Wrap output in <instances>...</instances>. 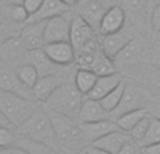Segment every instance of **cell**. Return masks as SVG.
I'll list each match as a JSON object with an SVG mask.
<instances>
[{"label": "cell", "instance_id": "1", "mask_svg": "<svg viewBox=\"0 0 160 154\" xmlns=\"http://www.w3.org/2000/svg\"><path fill=\"white\" fill-rule=\"evenodd\" d=\"M17 133H18V136H24L31 140L47 143L52 147L58 144V139H56L51 115L45 111L38 109V108L34 111V113L27 121L22 122L17 128Z\"/></svg>", "mask_w": 160, "mask_h": 154}, {"label": "cell", "instance_id": "2", "mask_svg": "<svg viewBox=\"0 0 160 154\" xmlns=\"http://www.w3.org/2000/svg\"><path fill=\"white\" fill-rule=\"evenodd\" d=\"M49 115L52 119L59 146L63 147V150H66V153L69 154L80 152L83 146V140H86L82 130V125L75 122L73 118L53 112V111H51Z\"/></svg>", "mask_w": 160, "mask_h": 154}, {"label": "cell", "instance_id": "3", "mask_svg": "<svg viewBox=\"0 0 160 154\" xmlns=\"http://www.w3.org/2000/svg\"><path fill=\"white\" fill-rule=\"evenodd\" d=\"M84 95L78 90L75 81H66L55 90L47 101L48 107L53 112L66 115L69 118H79Z\"/></svg>", "mask_w": 160, "mask_h": 154}, {"label": "cell", "instance_id": "4", "mask_svg": "<svg viewBox=\"0 0 160 154\" xmlns=\"http://www.w3.org/2000/svg\"><path fill=\"white\" fill-rule=\"evenodd\" d=\"M37 105L34 104L32 99L24 98L16 93L0 88V111L10 121L11 126L18 128L32 115Z\"/></svg>", "mask_w": 160, "mask_h": 154}, {"label": "cell", "instance_id": "5", "mask_svg": "<svg viewBox=\"0 0 160 154\" xmlns=\"http://www.w3.org/2000/svg\"><path fill=\"white\" fill-rule=\"evenodd\" d=\"M152 91L143 84L133 81H127L125 93L122 97L119 105L110 113L111 119L117 121L121 115L129 112V111L141 109V108H149V105L153 102Z\"/></svg>", "mask_w": 160, "mask_h": 154}, {"label": "cell", "instance_id": "6", "mask_svg": "<svg viewBox=\"0 0 160 154\" xmlns=\"http://www.w3.org/2000/svg\"><path fill=\"white\" fill-rule=\"evenodd\" d=\"M135 38V31L132 25H125L118 32L101 36V49L108 58L114 59L132 39Z\"/></svg>", "mask_w": 160, "mask_h": 154}, {"label": "cell", "instance_id": "7", "mask_svg": "<svg viewBox=\"0 0 160 154\" xmlns=\"http://www.w3.org/2000/svg\"><path fill=\"white\" fill-rule=\"evenodd\" d=\"M69 13L47 20V24H45V42L47 44L70 41V25H72L73 16L69 17Z\"/></svg>", "mask_w": 160, "mask_h": 154}, {"label": "cell", "instance_id": "8", "mask_svg": "<svg viewBox=\"0 0 160 154\" xmlns=\"http://www.w3.org/2000/svg\"><path fill=\"white\" fill-rule=\"evenodd\" d=\"M145 53V44L141 38H133L118 55L114 58L117 69H132L139 66Z\"/></svg>", "mask_w": 160, "mask_h": 154}, {"label": "cell", "instance_id": "9", "mask_svg": "<svg viewBox=\"0 0 160 154\" xmlns=\"http://www.w3.org/2000/svg\"><path fill=\"white\" fill-rule=\"evenodd\" d=\"M0 88L6 91H11L24 98L35 99L32 95V90L28 88L17 76V72L8 67L7 63L0 62Z\"/></svg>", "mask_w": 160, "mask_h": 154}, {"label": "cell", "instance_id": "10", "mask_svg": "<svg viewBox=\"0 0 160 154\" xmlns=\"http://www.w3.org/2000/svg\"><path fill=\"white\" fill-rule=\"evenodd\" d=\"M45 24L47 21H30L25 22L20 32L22 44L27 51L41 49L47 45L45 42Z\"/></svg>", "mask_w": 160, "mask_h": 154}, {"label": "cell", "instance_id": "11", "mask_svg": "<svg viewBox=\"0 0 160 154\" xmlns=\"http://www.w3.org/2000/svg\"><path fill=\"white\" fill-rule=\"evenodd\" d=\"M68 81V77L63 73H53V75L48 76H41L38 79V81L35 83V85L32 87V95L37 101L47 102L49 99V97L55 93V90L58 87H61L62 84Z\"/></svg>", "mask_w": 160, "mask_h": 154}, {"label": "cell", "instance_id": "12", "mask_svg": "<svg viewBox=\"0 0 160 154\" xmlns=\"http://www.w3.org/2000/svg\"><path fill=\"white\" fill-rule=\"evenodd\" d=\"M48 58L58 66H69L76 60V49L70 41L65 42H52L44 46Z\"/></svg>", "mask_w": 160, "mask_h": 154}, {"label": "cell", "instance_id": "13", "mask_svg": "<svg viewBox=\"0 0 160 154\" xmlns=\"http://www.w3.org/2000/svg\"><path fill=\"white\" fill-rule=\"evenodd\" d=\"M127 25V13L122 6H114L105 11L98 28V34L101 36L118 32Z\"/></svg>", "mask_w": 160, "mask_h": 154}, {"label": "cell", "instance_id": "14", "mask_svg": "<svg viewBox=\"0 0 160 154\" xmlns=\"http://www.w3.org/2000/svg\"><path fill=\"white\" fill-rule=\"evenodd\" d=\"M94 38V30L91 25L83 18L80 14L72 17V25H70V44L78 52L82 49L90 39Z\"/></svg>", "mask_w": 160, "mask_h": 154}, {"label": "cell", "instance_id": "15", "mask_svg": "<svg viewBox=\"0 0 160 154\" xmlns=\"http://www.w3.org/2000/svg\"><path fill=\"white\" fill-rule=\"evenodd\" d=\"M121 128L118 126L115 121L112 119H104V121H97V122H84L82 123V130L87 142H96L100 137L108 135L111 132L119 130Z\"/></svg>", "mask_w": 160, "mask_h": 154}, {"label": "cell", "instance_id": "16", "mask_svg": "<svg viewBox=\"0 0 160 154\" xmlns=\"http://www.w3.org/2000/svg\"><path fill=\"white\" fill-rule=\"evenodd\" d=\"M131 135L129 132H125V130L119 129V130H115V132H111L108 135L102 136L100 137L98 140L93 142V146L96 147H100L102 150H107L110 152L111 154H118L121 152V149L131 140Z\"/></svg>", "mask_w": 160, "mask_h": 154}, {"label": "cell", "instance_id": "17", "mask_svg": "<svg viewBox=\"0 0 160 154\" xmlns=\"http://www.w3.org/2000/svg\"><path fill=\"white\" fill-rule=\"evenodd\" d=\"M79 119L82 121V123H84V122H97L104 121V119H111V116L110 112L102 107L98 99H91L84 97L82 108H80Z\"/></svg>", "mask_w": 160, "mask_h": 154}, {"label": "cell", "instance_id": "18", "mask_svg": "<svg viewBox=\"0 0 160 154\" xmlns=\"http://www.w3.org/2000/svg\"><path fill=\"white\" fill-rule=\"evenodd\" d=\"M70 11V7L65 4L61 0H44L41 8L37 11L34 16L28 18L27 22L30 21H47L49 18H53L56 16H62Z\"/></svg>", "mask_w": 160, "mask_h": 154}, {"label": "cell", "instance_id": "19", "mask_svg": "<svg viewBox=\"0 0 160 154\" xmlns=\"http://www.w3.org/2000/svg\"><path fill=\"white\" fill-rule=\"evenodd\" d=\"M25 62L34 65L38 70L39 76H48V75H53V73H58V65H55L48 55L45 53L44 48L41 49H34V51H28L27 55H25Z\"/></svg>", "mask_w": 160, "mask_h": 154}, {"label": "cell", "instance_id": "20", "mask_svg": "<svg viewBox=\"0 0 160 154\" xmlns=\"http://www.w3.org/2000/svg\"><path fill=\"white\" fill-rule=\"evenodd\" d=\"M122 83V76L119 73H114L110 76H100L97 79L96 84H94L93 90L87 94V98L91 99H102L107 94H110L117 85H119Z\"/></svg>", "mask_w": 160, "mask_h": 154}, {"label": "cell", "instance_id": "21", "mask_svg": "<svg viewBox=\"0 0 160 154\" xmlns=\"http://www.w3.org/2000/svg\"><path fill=\"white\" fill-rule=\"evenodd\" d=\"M108 8L104 7L98 0H90L88 3L80 6V11L79 14L91 25L94 31H98L100 24H101V20L104 17L105 11Z\"/></svg>", "mask_w": 160, "mask_h": 154}, {"label": "cell", "instance_id": "22", "mask_svg": "<svg viewBox=\"0 0 160 154\" xmlns=\"http://www.w3.org/2000/svg\"><path fill=\"white\" fill-rule=\"evenodd\" d=\"M27 52L28 51L25 49L20 35L7 39L0 46V58H3L4 63H7V62H16L18 59H25Z\"/></svg>", "mask_w": 160, "mask_h": 154}, {"label": "cell", "instance_id": "23", "mask_svg": "<svg viewBox=\"0 0 160 154\" xmlns=\"http://www.w3.org/2000/svg\"><path fill=\"white\" fill-rule=\"evenodd\" d=\"M122 8L127 16H129V18L135 22V25L143 24L150 10L148 0H122Z\"/></svg>", "mask_w": 160, "mask_h": 154}, {"label": "cell", "instance_id": "24", "mask_svg": "<svg viewBox=\"0 0 160 154\" xmlns=\"http://www.w3.org/2000/svg\"><path fill=\"white\" fill-rule=\"evenodd\" d=\"M98 76L90 69H78L73 77V81H75L76 87L83 95H87L91 90H93L94 84H96Z\"/></svg>", "mask_w": 160, "mask_h": 154}, {"label": "cell", "instance_id": "25", "mask_svg": "<svg viewBox=\"0 0 160 154\" xmlns=\"http://www.w3.org/2000/svg\"><path fill=\"white\" fill-rule=\"evenodd\" d=\"M149 115V108H141V109H135V111H129V112L121 115L117 119V123L125 132H129L132 128H135L139 122L143 118Z\"/></svg>", "mask_w": 160, "mask_h": 154}, {"label": "cell", "instance_id": "26", "mask_svg": "<svg viewBox=\"0 0 160 154\" xmlns=\"http://www.w3.org/2000/svg\"><path fill=\"white\" fill-rule=\"evenodd\" d=\"M0 13L18 24H25L30 18V14L27 13L22 3H7L4 6H0Z\"/></svg>", "mask_w": 160, "mask_h": 154}, {"label": "cell", "instance_id": "27", "mask_svg": "<svg viewBox=\"0 0 160 154\" xmlns=\"http://www.w3.org/2000/svg\"><path fill=\"white\" fill-rule=\"evenodd\" d=\"M90 70H93L98 77L100 76H110V75H114V73H118L117 72L118 69H117L115 63H114V59L108 58L102 51L97 55L96 60H94V63L91 65Z\"/></svg>", "mask_w": 160, "mask_h": 154}, {"label": "cell", "instance_id": "28", "mask_svg": "<svg viewBox=\"0 0 160 154\" xmlns=\"http://www.w3.org/2000/svg\"><path fill=\"white\" fill-rule=\"evenodd\" d=\"M17 146L25 149L30 154H56L55 147L49 146L47 143L31 140V139L24 137V136H20V139L17 140Z\"/></svg>", "mask_w": 160, "mask_h": 154}, {"label": "cell", "instance_id": "29", "mask_svg": "<svg viewBox=\"0 0 160 154\" xmlns=\"http://www.w3.org/2000/svg\"><path fill=\"white\" fill-rule=\"evenodd\" d=\"M22 27H24L22 24L11 21L8 17H6L3 13H0V44L6 42L7 39L13 38V36L20 35Z\"/></svg>", "mask_w": 160, "mask_h": 154}, {"label": "cell", "instance_id": "30", "mask_svg": "<svg viewBox=\"0 0 160 154\" xmlns=\"http://www.w3.org/2000/svg\"><path fill=\"white\" fill-rule=\"evenodd\" d=\"M16 72H17L18 79L21 80L28 88H31V90H32V87L35 85V83L38 81V79L41 77L38 70H37V67L34 66V65L28 63V62H24L22 65H20L16 69Z\"/></svg>", "mask_w": 160, "mask_h": 154}, {"label": "cell", "instance_id": "31", "mask_svg": "<svg viewBox=\"0 0 160 154\" xmlns=\"http://www.w3.org/2000/svg\"><path fill=\"white\" fill-rule=\"evenodd\" d=\"M125 85H127V81H125V80H122L121 84L117 85V87L114 88L110 94H107V95H105L102 99H100L101 105L110 113L112 112V111L119 105V102H121L122 97H124V93H125Z\"/></svg>", "mask_w": 160, "mask_h": 154}, {"label": "cell", "instance_id": "32", "mask_svg": "<svg viewBox=\"0 0 160 154\" xmlns=\"http://www.w3.org/2000/svg\"><path fill=\"white\" fill-rule=\"evenodd\" d=\"M160 142V119L158 118H150V125L148 128V132L145 135V137L139 142V146L145 147L153 143H159Z\"/></svg>", "mask_w": 160, "mask_h": 154}, {"label": "cell", "instance_id": "33", "mask_svg": "<svg viewBox=\"0 0 160 154\" xmlns=\"http://www.w3.org/2000/svg\"><path fill=\"white\" fill-rule=\"evenodd\" d=\"M150 118H152V116L148 115L146 118L142 119L135 128H132V129L129 130L131 137H132L135 142L139 143V142L145 137V135H146V132H148V128H149V125H150Z\"/></svg>", "mask_w": 160, "mask_h": 154}, {"label": "cell", "instance_id": "34", "mask_svg": "<svg viewBox=\"0 0 160 154\" xmlns=\"http://www.w3.org/2000/svg\"><path fill=\"white\" fill-rule=\"evenodd\" d=\"M16 143V136L10 130V128L0 126V149L7 146H13Z\"/></svg>", "mask_w": 160, "mask_h": 154}, {"label": "cell", "instance_id": "35", "mask_svg": "<svg viewBox=\"0 0 160 154\" xmlns=\"http://www.w3.org/2000/svg\"><path fill=\"white\" fill-rule=\"evenodd\" d=\"M149 24L150 28L155 34L160 32V4L155 6L150 10V16H149Z\"/></svg>", "mask_w": 160, "mask_h": 154}, {"label": "cell", "instance_id": "36", "mask_svg": "<svg viewBox=\"0 0 160 154\" xmlns=\"http://www.w3.org/2000/svg\"><path fill=\"white\" fill-rule=\"evenodd\" d=\"M42 3H44V0H22V6L25 7V10L30 14V17L34 16L41 8Z\"/></svg>", "mask_w": 160, "mask_h": 154}, {"label": "cell", "instance_id": "37", "mask_svg": "<svg viewBox=\"0 0 160 154\" xmlns=\"http://www.w3.org/2000/svg\"><path fill=\"white\" fill-rule=\"evenodd\" d=\"M118 154H141V146H139L138 142L131 139V140L122 147L121 152Z\"/></svg>", "mask_w": 160, "mask_h": 154}, {"label": "cell", "instance_id": "38", "mask_svg": "<svg viewBox=\"0 0 160 154\" xmlns=\"http://www.w3.org/2000/svg\"><path fill=\"white\" fill-rule=\"evenodd\" d=\"M150 59H152V63L155 65L156 67L160 69V35L159 38L155 41L152 46V52H150Z\"/></svg>", "mask_w": 160, "mask_h": 154}, {"label": "cell", "instance_id": "39", "mask_svg": "<svg viewBox=\"0 0 160 154\" xmlns=\"http://www.w3.org/2000/svg\"><path fill=\"white\" fill-rule=\"evenodd\" d=\"M0 154H30L25 149L20 146H7V147H2L0 149Z\"/></svg>", "mask_w": 160, "mask_h": 154}, {"label": "cell", "instance_id": "40", "mask_svg": "<svg viewBox=\"0 0 160 154\" xmlns=\"http://www.w3.org/2000/svg\"><path fill=\"white\" fill-rule=\"evenodd\" d=\"M141 153L142 154H160V142L159 143H153L149 146L141 147Z\"/></svg>", "mask_w": 160, "mask_h": 154}, {"label": "cell", "instance_id": "41", "mask_svg": "<svg viewBox=\"0 0 160 154\" xmlns=\"http://www.w3.org/2000/svg\"><path fill=\"white\" fill-rule=\"evenodd\" d=\"M149 115L153 118L160 119V101L159 102H152L149 105Z\"/></svg>", "mask_w": 160, "mask_h": 154}, {"label": "cell", "instance_id": "42", "mask_svg": "<svg viewBox=\"0 0 160 154\" xmlns=\"http://www.w3.org/2000/svg\"><path fill=\"white\" fill-rule=\"evenodd\" d=\"M86 152H87V154H111L110 152H107V150H102L100 149V147H96V146H88L87 149H86Z\"/></svg>", "mask_w": 160, "mask_h": 154}, {"label": "cell", "instance_id": "43", "mask_svg": "<svg viewBox=\"0 0 160 154\" xmlns=\"http://www.w3.org/2000/svg\"><path fill=\"white\" fill-rule=\"evenodd\" d=\"M98 2L101 3L104 7H107V8L114 7V6H119V4H118L119 0H98Z\"/></svg>", "mask_w": 160, "mask_h": 154}, {"label": "cell", "instance_id": "44", "mask_svg": "<svg viewBox=\"0 0 160 154\" xmlns=\"http://www.w3.org/2000/svg\"><path fill=\"white\" fill-rule=\"evenodd\" d=\"M0 126H6V128H10L11 126L10 121L6 118V115L2 112V111H0Z\"/></svg>", "mask_w": 160, "mask_h": 154}, {"label": "cell", "instance_id": "45", "mask_svg": "<svg viewBox=\"0 0 160 154\" xmlns=\"http://www.w3.org/2000/svg\"><path fill=\"white\" fill-rule=\"evenodd\" d=\"M61 2H63L65 4H68L69 7H73L75 4H79L80 0H61Z\"/></svg>", "mask_w": 160, "mask_h": 154}, {"label": "cell", "instance_id": "46", "mask_svg": "<svg viewBox=\"0 0 160 154\" xmlns=\"http://www.w3.org/2000/svg\"><path fill=\"white\" fill-rule=\"evenodd\" d=\"M149 2V8L152 10L155 6H158V4H160V0H148Z\"/></svg>", "mask_w": 160, "mask_h": 154}, {"label": "cell", "instance_id": "47", "mask_svg": "<svg viewBox=\"0 0 160 154\" xmlns=\"http://www.w3.org/2000/svg\"><path fill=\"white\" fill-rule=\"evenodd\" d=\"M75 154H87V152H86V150H80V152L75 153Z\"/></svg>", "mask_w": 160, "mask_h": 154}, {"label": "cell", "instance_id": "48", "mask_svg": "<svg viewBox=\"0 0 160 154\" xmlns=\"http://www.w3.org/2000/svg\"><path fill=\"white\" fill-rule=\"evenodd\" d=\"M158 35H160V32H159V34H158Z\"/></svg>", "mask_w": 160, "mask_h": 154}]
</instances>
